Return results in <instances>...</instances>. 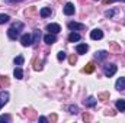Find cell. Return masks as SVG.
Listing matches in <instances>:
<instances>
[{"label":"cell","mask_w":125,"mask_h":123,"mask_svg":"<svg viewBox=\"0 0 125 123\" xmlns=\"http://www.w3.org/2000/svg\"><path fill=\"white\" fill-rule=\"evenodd\" d=\"M94 70V65L90 62V64H87V67H84V72H87V74H90V72H93Z\"/></svg>","instance_id":"ac0fdd59"},{"label":"cell","mask_w":125,"mask_h":123,"mask_svg":"<svg viewBox=\"0 0 125 123\" xmlns=\"http://www.w3.org/2000/svg\"><path fill=\"white\" fill-rule=\"evenodd\" d=\"M10 120V116H0V123L1 122H9Z\"/></svg>","instance_id":"83f0119b"},{"label":"cell","mask_w":125,"mask_h":123,"mask_svg":"<svg viewBox=\"0 0 125 123\" xmlns=\"http://www.w3.org/2000/svg\"><path fill=\"white\" fill-rule=\"evenodd\" d=\"M87 49H89V46H87L86 44H79V45L76 46L77 54H86V52H87Z\"/></svg>","instance_id":"8fae6325"},{"label":"cell","mask_w":125,"mask_h":123,"mask_svg":"<svg viewBox=\"0 0 125 123\" xmlns=\"http://www.w3.org/2000/svg\"><path fill=\"white\" fill-rule=\"evenodd\" d=\"M39 38H41L39 31H35V33H33V39H32V41H33V44H35V42H38V39H39Z\"/></svg>","instance_id":"603a6c76"},{"label":"cell","mask_w":125,"mask_h":123,"mask_svg":"<svg viewBox=\"0 0 125 123\" xmlns=\"http://www.w3.org/2000/svg\"><path fill=\"white\" fill-rule=\"evenodd\" d=\"M116 70H118V68H116L115 64H109V65L105 67V75H106V77H112V75H115Z\"/></svg>","instance_id":"7a4b0ae2"},{"label":"cell","mask_w":125,"mask_h":123,"mask_svg":"<svg viewBox=\"0 0 125 123\" xmlns=\"http://www.w3.org/2000/svg\"><path fill=\"white\" fill-rule=\"evenodd\" d=\"M68 61H70V64H71V65H74V64L77 62V57H76V55H71V57L68 58Z\"/></svg>","instance_id":"cb8c5ba5"},{"label":"cell","mask_w":125,"mask_h":123,"mask_svg":"<svg viewBox=\"0 0 125 123\" xmlns=\"http://www.w3.org/2000/svg\"><path fill=\"white\" fill-rule=\"evenodd\" d=\"M80 39H82V36H80L77 32H74V31L68 35V41H70V42H77V41H80Z\"/></svg>","instance_id":"7c38bea8"},{"label":"cell","mask_w":125,"mask_h":123,"mask_svg":"<svg viewBox=\"0 0 125 123\" xmlns=\"http://www.w3.org/2000/svg\"><path fill=\"white\" fill-rule=\"evenodd\" d=\"M9 15H0V25L1 23H6V22H9Z\"/></svg>","instance_id":"ffe728a7"},{"label":"cell","mask_w":125,"mask_h":123,"mask_svg":"<svg viewBox=\"0 0 125 123\" xmlns=\"http://www.w3.org/2000/svg\"><path fill=\"white\" fill-rule=\"evenodd\" d=\"M47 31H50V33H58V32L61 31V28H60L58 23H50L47 26Z\"/></svg>","instance_id":"ba28073f"},{"label":"cell","mask_w":125,"mask_h":123,"mask_svg":"<svg viewBox=\"0 0 125 123\" xmlns=\"http://www.w3.org/2000/svg\"><path fill=\"white\" fill-rule=\"evenodd\" d=\"M68 28L71 31H84V25L83 23H77V22H68Z\"/></svg>","instance_id":"277c9868"},{"label":"cell","mask_w":125,"mask_h":123,"mask_svg":"<svg viewBox=\"0 0 125 123\" xmlns=\"http://www.w3.org/2000/svg\"><path fill=\"white\" fill-rule=\"evenodd\" d=\"M7 84H9L7 78H0V86H7Z\"/></svg>","instance_id":"4316f807"},{"label":"cell","mask_w":125,"mask_h":123,"mask_svg":"<svg viewBox=\"0 0 125 123\" xmlns=\"http://www.w3.org/2000/svg\"><path fill=\"white\" fill-rule=\"evenodd\" d=\"M13 75H15V78H16V80H22V78H23V71H22L21 68H15Z\"/></svg>","instance_id":"9a60e30c"},{"label":"cell","mask_w":125,"mask_h":123,"mask_svg":"<svg viewBox=\"0 0 125 123\" xmlns=\"http://www.w3.org/2000/svg\"><path fill=\"white\" fill-rule=\"evenodd\" d=\"M114 1H118V0H103L105 4H109V3H114ZM122 1H125V0H122Z\"/></svg>","instance_id":"f546056e"},{"label":"cell","mask_w":125,"mask_h":123,"mask_svg":"<svg viewBox=\"0 0 125 123\" xmlns=\"http://www.w3.org/2000/svg\"><path fill=\"white\" fill-rule=\"evenodd\" d=\"M6 3H19V1H23V0H4Z\"/></svg>","instance_id":"f1b7e54d"},{"label":"cell","mask_w":125,"mask_h":123,"mask_svg":"<svg viewBox=\"0 0 125 123\" xmlns=\"http://www.w3.org/2000/svg\"><path fill=\"white\" fill-rule=\"evenodd\" d=\"M94 57H96V60H97V61H103V60L108 57V52H106V51H99V52H96V55H94Z\"/></svg>","instance_id":"5bb4252c"},{"label":"cell","mask_w":125,"mask_h":123,"mask_svg":"<svg viewBox=\"0 0 125 123\" xmlns=\"http://www.w3.org/2000/svg\"><path fill=\"white\" fill-rule=\"evenodd\" d=\"M65 57H67V55H65V52H64V51H60V52L57 54L58 61H64V60H65Z\"/></svg>","instance_id":"44dd1931"},{"label":"cell","mask_w":125,"mask_h":123,"mask_svg":"<svg viewBox=\"0 0 125 123\" xmlns=\"http://www.w3.org/2000/svg\"><path fill=\"white\" fill-rule=\"evenodd\" d=\"M74 12H76L74 4L73 3H65V6H64V15L71 16V15H74Z\"/></svg>","instance_id":"3957f363"},{"label":"cell","mask_w":125,"mask_h":123,"mask_svg":"<svg viewBox=\"0 0 125 123\" xmlns=\"http://www.w3.org/2000/svg\"><path fill=\"white\" fill-rule=\"evenodd\" d=\"M99 98H100V100H108V98H109V94H108V93H102V94L99 96Z\"/></svg>","instance_id":"d4e9b609"},{"label":"cell","mask_w":125,"mask_h":123,"mask_svg":"<svg viewBox=\"0 0 125 123\" xmlns=\"http://www.w3.org/2000/svg\"><path fill=\"white\" fill-rule=\"evenodd\" d=\"M7 35H9V38H10L12 41H15V39H18V38H19V31H18L15 26H12V28H9Z\"/></svg>","instance_id":"5b68a950"},{"label":"cell","mask_w":125,"mask_h":123,"mask_svg":"<svg viewBox=\"0 0 125 123\" xmlns=\"http://www.w3.org/2000/svg\"><path fill=\"white\" fill-rule=\"evenodd\" d=\"M39 122H48V119H47V117H44V116H41V117H39Z\"/></svg>","instance_id":"4dcf8cb0"},{"label":"cell","mask_w":125,"mask_h":123,"mask_svg":"<svg viewBox=\"0 0 125 123\" xmlns=\"http://www.w3.org/2000/svg\"><path fill=\"white\" fill-rule=\"evenodd\" d=\"M39 15H41V18H48V16H51V7H42L41 12H39Z\"/></svg>","instance_id":"4fadbf2b"},{"label":"cell","mask_w":125,"mask_h":123,"mask_svg":"<svg viewBox=\"0 0 125 123\" xmlns=\"http://www.w3.org/2000/svg\"><path fill=\"white\" fill-rule=\"evenodd\" d=\"M90 38L93 41H99V39L103 38V32L100 31V29H93V31L90 32Z\"/></svg>","instance_id":"8992f818"},{"label":"cell","mask_w":125,"mask_h":123,"mask_svg":"<svg viewBox=\"0 0 125 123\" xmlns=\"http://www.w3.org/2000/svg\"><path fill=\"white\" fill-rule=\"evenodd\" d=\"M115 106H116V109H118L119 112H124V110H125V100H122V98H121V100H118Z\"/></svg>","instance_id":"e0dca14e"},{"label":"cell","mask_w":125,"mask_h":123,"mask_svg":"<svg viewBox=\"0 0 125 123\" xmlns=\"http://www.w3.org/2000/svg\"><path fill=\"white\" fill-rule=\"evenodd\" d=\"M68 110H70V113H73V114L79 113V107H77V106H70V107H68Z\"/></svg>","instance_id":"7402d4cb"},{"label":"cell","mask_w":125,"mask_h":123,"mask_svg":"<svg viewBox=\"0 0 125 123\" xmlns=\"http://www.w3.org/2000/svg\"><path fill=\"white\" fill-rule=\"evenodd\" d=\"M9 101V93L7 91H0V109Z\"/></svg>","instance_id":"52a82bcc"},{"label":"cell","mask_w":125,"mask_h":123,"mask_svg":"<svg viewBox=\"0 0 125 123\" xmlns=\"http://www.w3.org/2000/svg\"><path fill=\"white\" fill-rule=\"evenodd\" d=\"M44 41H45V44H48V45H51V44L57 42L55 33H48V35H45V36H44Z\"/></svg>","instance_id":"9c48e42d"},{"label":"cell","mask_w":125,"mask_h":123,"mask_svg":"<svg viewBox=\"0 0 125 123\" xmlns=\"http://www.w3.org/2000/svg\"><path fill=\"white\" fill-rule=\"evenodd\" d=\"M114 15H115V12H114V10H108V12L105 13V16H106V18H114Z\"/></svg>","instance_id":"484cf974"},{"label":"cell","mask_w":125,"mask_h":123,"mask_svg":"<svg viewBox=\"0 0 125 123\" xmlns=\"http://www.w3.org/2000/svg\"><path fill=\"white\" fill-rule=\"evenodd\" d=\"M23 61H25V60H23V57H22V55H18V57L15 58V64H16V65H22Z\"/></svg>","instance_id":"d6986e66"},{"label":"cell","mask_w":125,"mask_h":123,"mask_svg":"<svg viewBox=\"0 0 125 123\" xmlns=\"http://www.w3.org/2000/svg\"><path fill=\"white\" fill-rule=\"evenodd\" d=\"M115 88L116 90H125V77H121V78H118L116 80V83H115Z\"/></svg>","instance_id":"30bf717a"},{"label":"cell","mask_w":125,"mask_h":123,"mask_svg":"<svg viewBox=\"0 0 125 123\" xmlns=\"http://www.w3.org/2000/svg\"><path fill=\"white\" fill-rule=\"evenodd\" d=\"M21 44H22V46H31L32 44H33V41H32V36L29 33H25V35H22L21 36Z\"/></svg>","instance_id":"6da1fadb"},{"label":"cell","mask_w":125,"mask_h":123,"mask_svg":"<svg viewBox=\"0 0 125 123\" xmlns=\"http://www.w3.org/2000/svg\"><path fill=\"white\" fill-rule=\"evenodd\" d=\"M84 106H86V107H93V106H96L94 97H89L87 100H84Z\"/></svg>","instance_id":"2e32d148"}]
</instances>
